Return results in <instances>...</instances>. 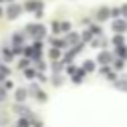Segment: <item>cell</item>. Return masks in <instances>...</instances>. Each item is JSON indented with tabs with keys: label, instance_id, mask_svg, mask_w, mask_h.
<instances>
[{
	"label": "cell",
	"instance_id": "6da1fadb",
	"mask_svg": "<svg viewBox=\"0 0 127 127\" xmlns=\"http://www.w3.org/2000/svg\"><path fill=\"white\" fill-rule=\"evenodd\" d=\"M26 32H28V34H32V36H36V38H44L46 28H44L42 24H30V26L26 28Z\"/></svg>",
	"mask_w": 127,
	"mask_h": 127
},
{
	"label": "cell",
	"instance_id": "7a4b0ae2",
	"mask_svg": "<svg viewBox=\"0 0 127 127\" xmlns=\"http://www.w3.org/2000/svg\"><path fill=\"white\" fill-rule=\"evenodd\" d=\"M14 111H16L20 117H28V119L34 115V113H32V109H30L28 105H24V103H16V105H14Z\"/></svg>",
	"mask_w": 127,
	"mask_h": 127
},
{
	"label": "cell",
	"instance_id": "3957f363",
	"mask_svg": "<svg viewBox=\"0 0 127 127\" xmlns=\"http://www.w3.org/2000/svg\"><path fill=\"white\" fill-rule=\"evenodd\" d=\"M20 12H22V6H18V4H10L8 10H6V16H8L10 20H14V18L20 16Z\"/></svg>",
	"mask_w": 127,
	"mask_h": 127
},
{
	"label": "cell",
	"instance_id": "277c9868",
	"mask_svg": "<svg viewBox=\"0 0 127 127\" xmlns=\"http://www.w3.org/2000/svg\"><path fill=\"white\" fill-rule=\"evenodd\" d=\"M111 60H113V56H111L109 52H99V56H97V62H99V64H103V65L111 64Z\"/></svg>",
	"mask_w": 127,
	"mask_h": 127
},
{
	"label": "cell",
	"instance_id": "5b68a950",
	"mask_svg": "<svg viewBox=\"0 0 127 127\" xmlns=\"http://www.w3.org/2000/svg\"><path fill=\"white\" fill-rule=\"evenodd\" d=\"M14 97H16V101H18V103H24V101H26V97H28V89L18 87V89H16V93H14Z\"/></svg>",
	"mask_w": 127,
	"mask_h": 127
},
{
	"label": "cell",
	"instance_id": "8992f818",
	"mask_svg": "<svg viewBox=\"0 0 127 127\" xmlns=\"http://www.w3.org/2000/svg\"><path fill=\"white\" fill-rule=\"evenodd\" d=\"M113 30H115L117 34H123V32L127 30V24H125L123 20H115V22H113Z\"/></svg>",
	"mask_w": 127,
	"mask_h": 127
},
{
	"label": "cell",
	"instance_id": "52a82bcc",
	"mask_svg": "<svg viewBox=\"0 0 127 127\" xmlns=\"http://www.w3.org/2000/svg\"><path fill=\"white\" fill-rule=\"evenodd\" d=\"M65 42H67V46H77L79 36H77L75 32H69V34H67V38H65Z\"/></svg>",
	"mask_w": 127,
	"mask_h": 127
},
{
	"label": "cell",
	"instance_id": "ba28073f",
	"mask_svg": "<svg viewBox=\"0 0 127 127\" xmlns=\"http://www.w3.org/2000/svg\"><path fill=\"white\" fill-rule=\"evenodd\" d=\"M81 69H83L85 73L93 71V69H95V62H93V60H85V62H83V67H81Z\"/></svg>",
	"mask_w": 127,
	"mask_h": 127
},
{
	"label": "cell",
	"instance_id": "9c48e42d",
	"mask_svg": "<svg viewBox=\"0 0 127 127\" xmlns=\"http://www.w3.org/2000/svg\"><path fill=\"white\" fill-rule=\"evenodd\" d=\"M83 75H85V71H83V69H77V71L71 75V81H73V83H81V81H83Z\"/></svg>",
	"mask_w": 127,
	"mask_h": 127
},
{
	"label": "cell",
	"instance_id": "30bf717a",
	"mask_svg": "<svg viewBox=\"0 0 127 127\" xmlns=\"http://www.w3.org/2000/svg\"><path fill=\"white\" fill-rule=\"evenodd\" d=\"M22 42H24V36H22L20 32H16V34L12 36V44H14V48H18V46H22Z\"/></svg>",
	"mask_w": 127,
	"mask_h": 127
},
{
	"label": "cell",
	"instance_id": "8fae6325",
	"mask_svg": "<svg viewBox=\"0 0 127 127\" xmlns=\"http://www.w3.org/2000/svg\"><path fill=\"white\" fill-rule=\"evenodd\" d=\"M50 44H52L54 48H58V50H62V48H65V46H67V42H65V40H56V38H52V40H50Z\"/></svg>",
	"mask_w": 127,
	"mask_h": 127
},
{
	"label": "cell",
	"instance_id": "7c38bea8",
	"mask_svg": "<svg viewBox=\"0 0 127 127\" xmlns=\"http://www.w3.org/2000/svg\"><path fill=\"white\" fill-rule=\"evenodd\" d=\"M115 87L121 89V91H127V77H119V79L115 81Z\"/></svg>",
	"mask_w": 127,
	"mask_h": 127
},
{
	"label": "cell",
	"instance_id": "4fadbf2b",
	"mask_svg": "<svg viewBox=\"0 0 127 127\" xmlns=\"http://www.w3.org/2000/svg\"><path fill=\"white\" fill-rule=\"evenodd\" d=\"M38 8H42V2H28L26 4V10H30V12H38Z\"/></svg>",
	"mask_w": 127,
	"mask_h": 127
},
{
	"label": "cell",
	"instance_id": "5bb4252c",
	"mask_svg": "<svg viewBox=\"0 0 127 127\" xmlns=\"http://www.w3.org/2000/svg\"><path fill=\"white\" fill-rule=\"evenodd\" d=\"M34 97H36V101H38V103H46V101H48V93H46V91H42V89H40Z\"/></svg>",
	"mask_w": 127,
	"mask_h": 127
},
{
	"label": "cell",
	"instance_id": "9a60e30c",
	"mask_svg": "<svg viewBox=\"0 0 127 127\" xmlns=\"http://www.w3.org/2000/svg\"><path fill=\"white\" fill-rule=\"evenodd\" d=\"M109 14H111V10H107V8H101V10L97 12V20H105V18H109Z\"/></svg>",
	"mask_w": 127,
	"mask_h": 127
},
{
	"label": "cell",
	"instance_id": "2e32d148",
	"mask_svg": "<svg viewBox=\"0 0 127 127\" xmlns=\"http://www.w3.org/2000/svg\"><path fill=\"white\" fill-rule=\"evenodd\" d=\"M30 125H32V127H44V121L38 119L36 115H32V117H30Z\"/></svg>",
	"mask_w": 127,
	"mask_h": 127
},
{
	"label": "cell",
	"instance_id": "e0dca14e",
	"mask_svg": "<svg viewBox=\"0 0 127 127\" xmlns=\"http://www.w3.org/2000/svg\"><path fill=\"white\" fill-rule=\"evenodd\" d=\"M115 54H117V56H119V58L123 60V58H127V48H125V46H117Z\"/></svg>",
	"mask_w": 127,
	"mask_h": 127
},
{
	"label": "cell",
	"instance_id": "ac0fdd59",
	"mask_svg": "<svg viewBox=\"0 0 127 127\" xmlns=\"http://www.w3.org/2000/svg\"><path fill=\"white\" fill-rule=\"evenodd\" d=\"M16 127H32V125H30V119L28 117H20L18 123H16Z\"/></svg>",
	"mask_w": 127,
	"mask_h": 127
},
{
	"label": "cell",
	"instance_id": "d6986e66",
	"mask_svg": "<svg viewBox=\"0 0 127 127\" xmlns=\"http://www.w3.org/2000/svg\"><path fill=\"white\" fill-rule=\"evenodd\" d=\"M2 58H4L6 62H10V60L14 58V52H12V50H6V48H4V50H2Z\"/></svg>",
	"mask_w": 127,
	"mask_h": 127
},
{
	"label": "cell",
	"instance_id": "ffe728a7",
	"mask_svg": "<svg viewBox=\"0 0 127 127\" xmlns=\"http://www.w3.org/2000/svg\"><path fill=\"white\" fill-rule=\"evenodd\" d=\"M62 67H64V64H62V62H54V64H52V71H54V73H60V71H62Z\"/></svg>",
	"mask_w": 127,
	"mask_h": 127
},
{
	"label": "cell",
	"instance_id": "44dd1931",
	"mask_svg": "<svg viewBox=\"0 0 127 127\" xmlns=\"http://www.w3.org/2000/svg\"><path fill=\"white\" fill-rule=\"evenodd\" d=\"M52 83H54V85H62V83H64L62 75H60V73H54V77H52Z\"/></svg>",
	"mask_w": 127,
	"mask_h": 127
},
{
	"label": "cell",
	"instance_id": "7402d4cb",
	"mask_svg": "<svg viewBox=\"0 0 127 127\" xmlns=\"http://www.w3.org/2000/svg\"><path fill=\"white\" fill-rule=\"evenodd\" d=\"M50 58L56 62V60L60 58V50H58V48H52V50H50Z\"/></svg>",
	"mask_w": 127,
	"mask_h": 127
},
{
	"label": "cell",
	"instance_id": "603a6c76",
	"mask_svg": "<svg viewBox=\"0 0 127 127\" xmlns=\"http://www.w3.org/2000/svg\"><path fill=\"white\" fill-rule=\"evenodd\" d=\"M24 75H26V77H28V79H32V77H38V73H36V71H34V69H28V67H26V69H24Z\"/></svg>",
	"mask_w": 127,
	"mask_h": 127
},
{
	"label": "cell",
	"instance_id": "cb8c5ba5",
	"mask_svg": "<svg viewBox=\"0 0 127 127\" xmlns=\"http://www.w3.org/2000/svg\"><path fill=\"white\" fill-rule=\"evenodd\" d=\"M123 65H125V62H123V60H121V58H119V60H115V62H113V67H115V69H123Z\"/></svg>",
	"mask_w": 127,
	"mask_h": 127
},
{
	"label": "cell",
	"instance_id": "d4e9b609",
	"mask_svg": "<svg viewBox=\"0 0 127 127\" xmlns=\"http://www.w3.org/2000/svg\"><path fill=\"white\" fill-rule=\"evenodd\" d=\"M113 44H115V46H123V36H121V34H117V36L113 38Z\"/></svg>",
	"mask_w": 127,
	"mask_h": 127
},
{
	"label": "cell",
	"instance_id": "484cf974",
	"mask_svg": "<svg viewBox=\"0 0 127 127\" xmlns=\"http://www.w3.org/2000/svg\"><path fill=\"white\" fill-rule=\"evenodd\" d=\"M6 97H8V89H6L4 85H2V87H0V101H4Z\"/></svg>",
	"mask_w": 127,
	"mask_h": 127
},
{
	"label": "cell",
	"instance_id": "4316f807",
	"mask_svg": "<svg viewBox=\"0 0 127 127\" xmlns=\"http://www.w3.org/2000/svg\"><path fill=\"white\" fill-rule=\"evenodd\" d=\"M60 24H62V32H69V28H71L69 22H60Z\"/></svg>",
	"mask_w": 127,
	"mask_h": 127
},
{
	"label": "cell",
	"instance_id": "83f0119b",
	"mask_svg": "<svg viewBox=\"0 0 127 127\" xmlns=\"http://www.w3.org/2000/svg\"><path fill=\"white\" fill-rule=\"evenodd\" d=\"M52 30H54L56 34H58V32H62V24H58V22H54V24H52Z\"/></svg>",
	"mask_w": 127,
	"mask_h": 127
},
{
	"label": "cell",
	"instance_id": "f1b7e54d",
	"mask_svg": "<svg viewBox=\"0 0 127 127\" xmlns=\"http://www.w3.org/2000/svg\"><path fill=\"white\" fill-rule=\"evenodd\" d=\"M91 36H93V34H91L89 30H87V32H85V34L81 36V40H83V42H89V40H91Z\"/></svg>",
	"mask_w": 127,
	"mask_h": 127
},
{
	"label": "cell",
	"instance_id": "f546056e",
	"mask_svg": "<svg viewBox=\"0 0 127 127\" xmlns=\"http://www.w3.org/2000/svg\"><path fill=\"white\" fill-rule=\"evenodd\" d=\"M2 85H4V87H6V89H8V91H10V89H14V83H12V81H10V79H6V81H4V83H2Z\"/></svg>",
	"mask_w": 127,
	"mask_h": 127
},
{
	"label": "cell",
	"instance_id": "4dcf8cb0",
	"mask_svg": "<svg viewBox=\"0 0 127 127\" xmlns=\"http://www.w3.org/2000/svg\"><path fill=\"white\" fill-rule=\"evenodd\" d=\"M0 73H2V75H4V77H6V75H8V73H10V69H8V67H6V65H0Z\"/></svg>",
	"mask_w": 127,
	"mask_h": 127
},
{
	"label": "cell",
	"instance_id": "1f68e13d",
	"mask_svg": "<svg viewBox=\"0 0 127 127\" xmlns=\"http://www.w3.org/2000/svg\"><path fill=\"white\" fill-rule=\"evenodd\" d=\"M89 32H91V34H101V28H99V26H91Z\"/></svg>",
	"mask_w": 127,
	"mask_h": 127
},
{
	"label": "cell",
	"instance_id": "d6a6232c",
	"mask_svg": "<svg viewBox=\"0 0 127 127\" xmlns=\"http://www.w3.org/2000/svg\"><path fill=\"white\" fill-rule=\"evenodd\" d=\"M28 64H30L28 60H22V62H20V67H22V69H26V67H28Z\"/></svg>",
	"mask_w": 127,
	"mask_h": 127
},
{
	"label": "cell",
	"instance_id": "836d02e7",
	"mask_svg": "<svg viewBox=\"0 0 127 127\" xmlns=\"http://www.w3.org/2000/svg\"><path fill=\"white\" fill-rule=\"evenodd\" d=\"M36 65H38V69H46V64H44V62H40V60H38V64H36Z\"/></svg>",
	"mask_w": 127,
	"mask_h": 127
},
{
	"label": "cell",
	"instance_id": "e575fe53",
	"mask_svg": "<svg viewBox=\"0 0 127 127\" xmlns=\"http://www.w3.org/2000/svg\"><path fill=\"white\" fill-rule=\"evenodd\" d=\"M121 14L127 18V4H125V6H121Z\"/></svg>",
	"mask_w": 127,
	"mask_h": 127
},
{
	"label": "cell",
	"instance_id": "d590c367",
	"mask_svg": "<svg viewBox=\"0 0 127 127\" xmlns=\"http://www.w3.org/2000/svg\"><path fill=\"white\" fill-rule=\"evenodd\" d=\"M38 79H40V81H46V79H48V77H46V75H44V73H38Z\"/></svg>",
	"mask_w": 127,
	"mask_h": 127
},
{
	"label": "cell",
	"instance_id": "8d00e7d4",
	"mask_svg": "<svg viewBox=\"0 0 127 127\" xmlns=\"http://www.w3.org/2000/svg\"><path fill=\"white\" fill-rule=\"evenodd\" d=\"M0 14H2V8H0Z\"/></svg>",
	"mask_w": 127,
	"mask_h": 127
}]
</instances>
